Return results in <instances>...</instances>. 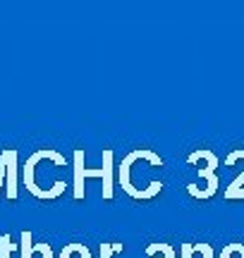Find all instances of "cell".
<instances>
[{
  "label": "cell",
  "instance_id": "obj_13",
  "mask_svg": "<svg viewBox=\"0 0 244 258\" xmlns=\"http://www.w3.org/2000/svg\"><path fill=\"white\" fill-rule=\"evenodd\" d=\"M179 258H192V244H182L179 246Z\"/></svg>",
  "mask_w": 244,
  "mask_h": 258
},
{
  "label": "cell",
  "instance_id": "obj_1",
  "mask_svg": "<svg viewBox=\"0 0 244 258\" xmlns=\"http://www.w3.org/2000/svg\"><path fill=\"white\" fill-rule=\"evenodd\" d=\"M113 151L110 148H105L103 151V165L98 167V170H86L84 167V148H75V189H72V196H75L77 201H82L86 196V189H84V179L89 177H101L103 179V194L105 201H110L113 199Z\"/></svg>",
  "mask_w": 244,
  "mask_h": 258
},
{
  "label": "cell",
  "instance_id": "obj_10",
  "mask_svg": "<svg viewBox=\"0 0 244 258\" xmlns=\"http://www.w3.org/2000/svg\"><path fill=\"white\" fill-rule=\"evenodd\" d=\"M115 253H122V244H101V258H113Z\"/></svg>",
  "mask_w": 244,
  "mask_h": 258
},
{
  "label": "cell",
  "instance_id": "obj_7",
  "mask_svg": "<svg viewBox=\"0 0 244 258\" xmlns=\"http://www.w3.org/2000/svg\"><path fill=\"white\" fill-rule=\"evenodd\" d=\"M146 256L149 258H175V249L170 244H151V246H146Z\"/></svg>",
  "mask_w": 244,
  "mask_h": 258
},
{
  "label": "cell",
  "instance_id": "obj_12",
  "mask_svg": "<svg viewBox=\"0 0 244 258\" xmlns=\"http://www.w3.org/2000/svg\"><path fill=\"white\" fill-rule=\"evenodd\" d=\"M194 246H197V251H201L204 258H213V249H211L208 244H194Z\"/></svg>",
  "mask_w": 244,
  "mask_h": 258
},
{
  "label": "cell",
  "instance_id": "obj_3",
  "mask_svg": "<svg viewBox=\"0 0 244 258\" xmlns=\"http://www.w3.org/2000/svg\"><path fill=\"white\" fill-rule=\"evenodd\" d=\"M41 160H53V165H65V158L60 156V153H55L53 148H38L34 156H29V160L24 163V167H22V177H24V186H27L29 191L34 194L36 199H43V201H48V194L41 191V186L36 184V165L41 163Z\"/></svg>",
  "mask_w": 244,
  "mask_h": 258
},
{
  "label": "cell",
  "instance_id": "obj_6",
  "mask_svg": "<svg viewBox=\"0 0 244 258\" xmlns=\"http://www.w3.org/2000/svg\"><path fill=\"white\" fill-rule=\"evenodd\" d=\"M57 258H91V251L86 244H67Z\"/></svg>",
  "mask_w": 244,
  "mask_h": 258
},
{
  "label": "cell",
  "instance_id": "obj_2",
  "mask_svg": "<svg viewBox=\"0 0 244 258\" xmlns=\"http://www.w3.org/2000/svg\"><path fill=\"white\" fill-rule=\"evenodd\" d=\"M141 158H144V160H149L153 167H163V158H160V156H156V153H153V151H149V148H137V151H132L130 156L120 163V167H117V177H120V186L130 194L132 199H137V201H149V199H146V196H144L137 186L132 184V179H130L132 165H134L137 160H141Z\"/></svg>",
  "mask_w": 244,
  "mask_h": 258
},
{
  "label": "cell",
  "instance_id": "obj_9",
  "mask_svg": "<svg viewBox=\"0 0 244 258\" xmlns=\"http://www.w3.org/2000/svg\"><path fill=\"white\" fill-rule=\"evenodd\" d=\"M15 251H17V246L12 244L10 234H0V258H12Z\"/></svg>",
  "mask_w": 244,
  "mask_h": 258
},
{
  "label": "cell",
  "instance_id": "obj_4",
  "mask_svg": "<svg viewBox=\"0 0 244 258\" xmlns=\"http://www.w3.org/2000/svg\"><path fill=\"white\" fill-rule=\"evenodd\" d=\"M0 160L5 163V177H8V184L3 191L8 194L10 201H15L19 196L17 191V151L15 148H3L0 151Z\"/></svg>",
  "mask_w": 244,
  "mask_h": 258
},
{
  "label": "cell",
  "instance_id": "obj_8",
  "mask_svg": "<svg viewBox=\"0 0 244 258\" xmlns=\"http://www.w3.org/2000/svg\"><path fill=\"white\" fill-rule=\"evenodd\" d=\"M19 253H22V258H34V237L29 230L19 234Z\"/></svg>",
  "mask_w": 244,
  "mask_h": 258
},
{
  "label": "cell",
  "instance_id": "obj_5",
  "mask_svg": "<svg viewBox=\"0 0 244 258\" xmlns=\"http://www.w3.org/2000/svg\"><path fill=\"white\" fill-rule=\"evenodd\" d=\"M237 158H244V151H235V153H230L225 163H227V165H232ZM242 186H244V172L237 177V179H232V184L225 189V199H227V201H232V199H244V189H242Z\"/></svg>",
  "mask_w": 244,
  "mask_h": 258
},
{
  "label": "cell",
  "instance_id": "obj_11",
  "mask_svg": "<svg viewBox=\"0 0 244 258\" xmlns=\"http://www.w3.org/2000/svg\"><path fill=\"white\" fill-rule=\"evenodd\" d=\"M34 251H36L41 258H53V249H50V244H46V241H41V244H34Z\"/></svg>",
  "mask_w": 244,
  "mask_h": 258
}]
</instances>
